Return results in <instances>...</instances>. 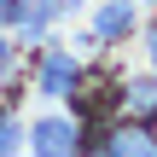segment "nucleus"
Wrapping results in <instances>:
<instances>
[{
  "mask_svg": "<svg viewBox=\"0 0 157 157\" xmlns=\"http://www.w3.org/2000/svg\"><path fill=\"white\" fill-rule=\"evenodd\" d=\"M128 29H134V6H128V0L99 6V17H93V35H99V41H122Z\"/></svg>",
  "mask_w": 157,
  "mask_h": 157,
  "instance_id": "7ed1b4c3",
  "label": "nucleus"
},
{
  "mask_svg": "<svg viewBox=\"0 0 157 157\" xmlns=\"http://www.w3.org/2000/svg\"><path fill=\"white\" fill-rule=\"evenodd\" d=\"M6 70H12V47L0 41V76H6Z\"/></svg>",
  "mask_w": 157,
  "mask_h": 157,
  "instance_id": "39448f33",
  "label": "nucleus"
},
{
  "mask_svg": "<svg viewBox=\"0 0 157 157\" xmlns=\"http://www.w3.org/2000/svg\"><path fill=\"white\" fill-rule=\"evenodd\" d=\"M76 82H82V64L70 58V47H47L41 52V93L47 99H64Z\"/></svg>",
  "mask_w": 157,
  "mask_h": 157,
  "instance_id": "f257e3e1",
  "label": "nucleus"
},
{
  "mask_svg": "<svg viewBox=\"0 0 157 157\" xmlns=\"http://www.w3.org/2000/svg\"><path fill=\"white\" fill-rule=\"evenodd\" d=\"M29 146H35V157H76V122L41 117V122L29 128Z\"/></svg>",
  "mask_w": 157,
  "mask_h": 157,
  "instance_id": "f03ea898",
  "label": "nucleus"
},
{
  "mask_svg": "<svg viewBox=\"0 0 157 157\" xmlns=\"http://www.w3.org/2000/svg\"><path fill=\"white\" fill-rule=\"evenodd\" d=\"M0 12H6V0H0Z\"/></svg>",
  "mask_w": 157,
  "mask_h": 157,
  "instance_id": "423d86ee",
  "label": "nucleus"
},
{
  "mask_svg": "<svg viewBox=\"0 0 157 157\" xmlns=\"http://www.w3.org/2000/svg\"><path fill=\"white\" fill-rule=\"evenodd\" d=\"M17 140H23L17 117H12V111H0V157H17Z\"/></svg>",
  "mask_w": 157,
  "mask_h": 157,
  "instance_id": "20e7f679",
  "label": "nucleus"
}]
</instances>
